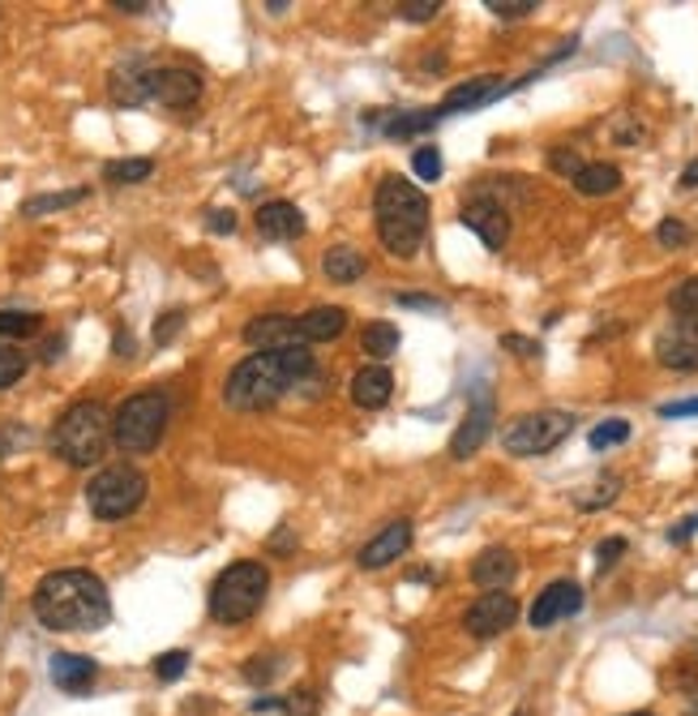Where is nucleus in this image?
<instances>
[{"label":"nucleus","mask_w":698,"mask_h":716,"mask_svg":"<svg viewBox=\"0 0 698 716\" xmlns=\"http://www.w3.org/2000/svg\"><path fill=\"white\" fill-rule=\"evenodd\" d=\"M266 592H270L266 562L240 558L227 571H219L215 584H211V601H206L211 605V618L223 622V626H240V622H249L266 605Z\"/></svg>","instance_id":"obj_5"},{"label":"nucleus","mask_w":698,"mask_h":716,"mask_svg":"<svg viewBox=\"0 0 698 716\" xmlns=\"http://www.w3.org/2000/svg\"><path fill=\"white\" fill-rule=\"evenodd\" d=\"M112 442V417L99 399H78L61 412V421L52 425V451L73 463V468H91L107 456Z\"/></svg>","instance_id":"obj_4"},{"label":"nucleus","mask_w":698,"mask_h":716,"mask_svg":"<svg viewBox=\"0 0 698 716\" xmlns=\"http://www.w3.org/2000/svg\"><path fill=\"white\" fill-rule=\"evenodd\" d=\"M185 669H189V652L185 648H172V652H160V656H155V678H160V683H176Z\"/></svg>","instance_id":"obj_35"},{"label":"nucleus","mask_w":698,"mask_h":716,"mask_svg":"<svg viewBox=\"0 0 698 716\" xmlns=\"http://www.w3.org/2000/svg\"><path fill=\"white\" fill-rule=\"evenodd\" d=\"M548 163H553V172H562V176H578V167H583V160H578V151H571V146H553L548 151Z\"/></svg>","instance_id":"obj_42"},{"label":"nucleus","mask_w":698,"mask_h":716,"mask_svg":"<svg viewBox=\"0 0 698 716\" xmlns=\"http://www.w3.org/2000/svg\"><path fill=\"white\" fill-rule=\"evenodd\" d=\"M489 433H493V395L476 391L472 408H468V417H463V425H459V429H454V438H450V456L472 459L480 447L489 442Z\"/></svg>","instance_id":"obj_14"},{"label":"nucleus","mask_w":698,"mask_h":716,"mask_svg":"<svg viewBox=\"0 0 698 716\" xmlns=\"http://www.w3.org/2000/svg\"><path fill=\"white\" fill-rule=\"evenodd\" d=\"M296 330H300V344H330L348 330V309L343 305H314L309 314L296 318Z\"/></svg>","instance_id":"obj_22"},{"label":"nucleus","mask_w":698,"mask_h":716,"mask_svg":"<svg viewBox=\"0 0 698 716\" xmlns=\"http://www.w3.org/2000/svg\"><path fill=\"white\" fill-rule=\"evenodd\" d=\"M617 489H622L617 477H601L587 493H578V507H583V511H601V507H608V502L617 498Z\"/></svg>","instance_id":"obj_34"},{"label":"nucleus","mask_w":698,"mask_h":716,"mask_svg":"<svg viewBox=\"0 0 698 716\" xmlns=\"http://www.w3.org/2000/svg\"><path fill=\"white\" fill-rule=\"evenodd\" d=\"M514 575H519V558L502 550V545H493V550H484V554L472 562V580H476L484 592H506V584H514Z\"/></svg>","instance_id":"obj_23"},{"label":"nucleus","mask_w":698,"mask_h":716,"mask_svg":"<svg viewBox=\"0 0 698 716\" xmlns=\"http://www.w3.org/2000/svg\"><path fill=\"white\" fill-rule=\"evenodd\" d=\"M656 357H660L665 369L695 374L698 369V318H681V323H673L668 330H660Z\"/></svg>","instance_id":"obj_12"},{"label":"nucleus","mask_w":698,"mask_h":716,"mask_svg":"<svg viewBox=\"0 0 698 716\" xmlns=\"http://www.w3.org/2000/svg\"><path fill=\"white\" fill-rule=\"evenodd\" d=\"M112 9H121V13H146L151 4H142V0H112Z\"/></svg>","instance_id":"obj_52"},{"label":"nucleus","mask_w":698,"mask_h":716,"mask_svg":"<svg viewBox=\"0 0 698 716\" xmlns=\"http://www.w3.org/2000/svg\"><path fill=\"white\" fill-rule=\"evenodd\" d=\"M279 661H284V656H279V652H266V656H249V661H245V678H249V683H270V678H275V674H279V669H284V665H279Z\"/></svg>","instance_id":"obj_37"},{"label":"nucleus","mask_w":698,"mask_h":716,"mask_svg":"<svg viewBox=\"0 0 698 716\" xmlns=\"http://www.w3.org/2000/svg\"><path fill=\"white\" fill-rule=\"evenodd\" d=\"M151 73H155V65H151L146 57H129V61H121V65L112 69V78H107L112 103H121V108H142V103H151Z\"/></svg>","instance_id":"obj_15"},{"label":"nucleus","mask_w":698,"mask_h":716,"mask_svg":"<svg viewBox=\"0 0 698 716\" xmlns=\"http://www.w3.org/2000/svg\"><path fill=\"white\" fill-rule=\"evenodd\" d=\"M394 300H399V305H403V309H429V314H433V309H442V300H433V296H394Z\"/></svg>","instance_id":"obj_49"},{"label":"nucleus","mask_w":698,"mask_h":716,"mask_svg":"<svg viewBox=\"0 0 698 716\" xmlns=\"http://www.w3.org/2000/svg\"><path fill=\"white\" fill-rule=\"evenodd\" d=\"M86 197V190H64V194H39L22 202V215L34 219V215H48V211H64V206H78Z\"/></svg>","instance_id":"obj_30"},{"label":"nucleus","mask_w":698,"mask_h":716,"mask_svg":"<svg viewBox=\"0 0 698 716\" xmlns=\"http://www.w3.org/2000/svg\"><path fill=\"white\" fill-rule=\"evenodd\" d=\"M574 190L583 197L617 194L622 190V167H613V163H583L578 176H574Z\"/></svg>","instance_id":"obj_24"},{"label":"nucleus","mask_w":698,"mask_h":716,"mask_svg":"<svg viewBox=\"0 0 698 716\" xmlns=\"http://www.w3.org/2000/svg\"><path fill=\"white\" fill-rule=\"evenodd\" d=\"M43 330V318L31 309H0V339H31Z\"/></svg>","instance_id":"obj_28"},{"label":"nucleus","mask_w":698,"mask_h":716,"mask_svg":"<svg viewBox=\"0 0 698 716\" xmlns=\"http://www.w3.org/2000/svg\"><path fill=\"white\" fill-rule=\"evenodd\" d=\"M438 121H442L438 108H420V112H403V116L386 121V133H390V137H415V133L433 130Z\"/></svg>","instance_id":"obj_29"},{"label":"nucleus","mask_w":698,"mask_h":716,"mask_svg":"<svg viewBox=\"0 0 698 716\" xmlns=\"http://www.w3.org/2000/svg\"><path fill=\"white\" fill-rule=\"evenodd\" d=\"M578 610H583V587L574 584V580H557V584H548L544 592H540L527 618H532L536 631H548L553 622L574 618Z\"/></svg>","instance_id":"obj_16"},{"label":"nucleus","mask_w":698,"mask_h":716,"mask_svg":"<svg viewBox=\"0 0 698 716\" xmlns=\"http://www.w3.org/2000/svg\"><path fill=\"white\" fill-rule=\"evenodd\" d=\"M574 429V417L571 412H557V408H544V412H527L519 421L506 425L502 433V447L510 456H548L553 447H562L571 438Z\"/></svg>","instance_id":"obj_8"},{"label":"nucleus","mask_w":698,"mask_h":716,"mask_svg":"<svg viewBox=\"0 0 698 716\" xmlns=\"http://www.w3.org/2000/svg\"><path fill=\"white\" fill-rule=\"evenodd\" d=\"M695 532H698V515H690V520H681V523H673V528H668V541H673V545H686Z\"/></svg>","instance_id":"obj_48"},{"label":"nucleus","mask_w":698,"mask_h":716,"mask_svg":"<svg viewBox=\"0 0 698 716\" xmlns=\"http://www.w3.org/2000/svg\"><path fill=\"white\" fill-rule=\"evenodd\" d=\"M373 215H378L381 245L394 258H415V249L424 245V232H429V197L403 176H381Z\"/></svg>","instance_id":"obj_3"},{"label":"nucleus","mask_w":698,"mask_h":716,"mask_svg":"<svg viewBox=\"0 0 698 716\" xmlns=\"http://www.w3.org/2000/svg\"><path fill=\"white\" fill-rule=\"evenodd\" d=\"M146 477L133 468V463H112V468H103L91 477V485H86V507H91V515L95 520H125L133 515L142 502H146Z\"/></svg>","instance_id":"obj_7"},{"label":"nucleus","mask_w":698,"mask_h":716,"mask_svg":"<svg viewBox=\"0 0 698 716\" xmlns=\"http://www.w3.org/2000/svg\"><path fill=\"white\" fill-rule=\"evenodd\" d=\"M314 369H318V360L305 344H291L279 352H257V357H245L232 369L223 399L236 412H261V408L279 403L287 391H296Z\"/></svg>","instance_id":"obj_2"},{"label":"nucleus","mask_w":698,"mask_h":716,"mask_svg":"<svg viewBox=\"0 0 698 716\" xmlns=\"http://www.w3.org/2000/svg\"><path fill=\"white\" fill-rule=\"evenodd\" d=\"M61 348H64V339H52V344L43 348V360H57V357H61Z\"/></svg>","instance_id":"obj_54"},{"label":"nucleus","mask_w":698,"mask_h":716,"mask_svg":"<svg viewBox=\"0 0 698 716\" xmlns=\"http://www.w3.org/2000/svg\"><path fill=\"white\" fill-rule=\"evenodd\" d=\"M181 326H185V314H181V309L163 314L160 323H155V344H172V339L181 335Z\"/></svg>","instance_id":"obj_44"},{"label":"nucleus","mask_w":698,"mask_h":716,"mask_svg":"<svg viewBox=\"0 0 698 716\" xmlns=\"http://www.w3.org/2000/svg\"><path fill=\"white\" fill-rule=\"evenodd\" d=\"M506 95V86H502V78L497 73H480V78H472V82H463V86H454L450 95L438 103V116H454V112H472V108H480V103H489V99Z\"/></svg>","instance_id":"obj_20"},{"label":"nucleus","mask_w":698,"mask_h":716,"mask_svg":"<svg viewBox=\"0 0 698 716\" xmlns=\"http://www.w3.org/2000/svg\"><path fill=\"white\" fill-rule=\"evenodd\" d=\"M321 270H326V279H335V284H356V279L365 275V254L339 245V249H330V254L321 258Z\"/></svg>","instance_id":"obj_25"},{"label":"nucleus","mask_w":698,"mask_h":716,"mask_svg":"<svg viewBox=\"0 0 698 716\" xmlns=\"http://www.w3.org/2000/svg\"><path fill=\"white\" fill-rule=\"evenodd\" d=\"M318 708H321V704H318V695H314V691H296V695H284V708H279V713H287V716H314Z\"/></svg>","instance_id":"obj_41"},{"label":"nucleus","mask_w":698,"mask_h":716,"mask_svg":"<svg viewBox=\"0 0 698 716\" xmlns=\"http://www.w3.org/2000/svg\"><path fill=\"white\" fill-rule=\"evenodd\" d=\"M202 99V78L193 69H181V65H155L151 73V103H163L172 112H185Z\"/></svg>","instance_id":"obj_10"},{"label":"nucleus","mask_w":698,"mask_h":716,"mask_svg":"<svg viewBox=\"0 0 698 716\" xmlns=\"http://www.w3.org/2000/svg\"><path fill=\"white\" fill-rule=\"evenodd\" d=\"M394 13H399L403 22H433V18L442 13V0H403Z\"/></svg>","instance_id":"obj_38"},{"label":"nucleus","mask_w":698,"mask_h":716,"mask_svg":"<svg viewBox=\"0 0 698 716\" xmlns=\"http://www.w3.org/2000/svg\"><path fill=\"white\" fill-rule=\"evenodd\" d=\"M502 348L506 352H523V357H540L536 339H523V335H502Z\"/></svg>","instance_id":"obj_47"},{"label":"nucleus","mask_w":698,"mask_h":716,"mask_svg":"<svg viewBox=\"0 0 698 716\" xmlns=\"http://www.w3.org/2000/svg\"><path fill=\"white\" fill-rule=\"evenodd\" d=\"M668 309H673L677 318H698V275L695 279H686V284H677V288L668 293Z\"/></svg>","instance_id":"obj_33"},{"label":"nucleus","mask_w":698,"mask_h":716,"mask_svg":"<svg viewBox=\"0 0 698 716\" xmlns=\"http://www.w3.org/2000/svg\"><path fill=\"white\" fill-rule=\"evenodd\" d=\"M245 344L257 348V352H279V348H291V344H300L296 318H291V314H257L254 323L245 326Z\"/></svg>","instance_id":"obj_17"},{"label":"nucleus","mask_w":698,"mask_h":716,"mask_svg":"<svg viewBox=\"0 0 698 716\" xmlns=\"http://www.w3.org/2000/svg\"><path fill=\"white\" fill-rule=\"evenodd\" d=\"M656 241L665 245V249H681V245H690V228H686V219H660V228H656Z\"/></svg>","instance_id":"obj_39"},{"label":"nucleus","mask_w":698,"mask_h":716,"mask_svg":"<svg viewBox=\"0 0 698 716\" xmlns=\"http://www.w3.org/2000/svg\"><path fill=\"white\" fill-rule=\"evenodd\" d=\"M206 228L219 232V236H232L236 232V211H211L206 215Z\"/></svg>","instance_id":"obj_45"},{"label":"nucleus","mask_w":698,"mask_h":716,"mask_svg":"<svg viewBox=\"0 0 698 716\" xmlns=\"http://www.w3.org/2000/svg\"><path fill=\"white\" fill-rule=\"evenodd\" d=\"M489 13H497L502 22H514V18L536 13V0H489Z\"/></svg>","instance_id":"obj_40"},{"label":"nucleus","mask_w":698,"mask_h":716,"mask_svg":"<svg viewBox=\"0 0 698 716\" xmlns=\"http://www.w3.org/2000/svg\"><path fill=\"white\" fill-rule=\"evenodd\" d=\"M27 369H31L27 352H18L13 344H0V391H9L13 382H22V378H27Z\"/></svg>","instance_id":"obj_32"},{"label":"nucleus","mask_w":698,"mask_h":716,"mask_svg":"<svg viewBox=\"0 0 698 716\" xmlns=\"http://www.w3.org/2000/svg\"><path fill=\"white\" fill-rule=\"evenodd\" d=\"M514 716H527V708H519V713H514Z\"/></svg>","instance_id":"obj_55"},{"label":"nucleus","mask_w":698,"mask_h":716,"mask_svg":"<svg viewBox=\"0 0 698 716\" xmlns=\"http://www.w3.org/2000/svg\"><path fill=\"white\" fill-rule=\"evenodd\" d=\"M390 395H394V378H390L386 365H365V369L351 374V403L356 408L378 412V408L390 403Z\"/></svg>","instance_id":"obj_19"},{"label":"nucleus","mask_w":698,"mask_h":716,"mask_svg":"<svg viewBox=\"0 0 698 716\" xmlns=\"http://www.w3.org/2000/svg\"><path fill=\"white\" fill-rule=\"evenodd\" d=\"M626 554V541L622 536H608V541H601V550H596V571H613L617 566V558Z\"/></svg>","instance_id":"obj_43"},{"label":"nucleus","mask_w":698,"mask_h":716,"mask_svg":"<svg viewBox=\"0 0 698 716\" xmlns=\"http://www.w3.org/2000/svg\"><path fill=\"white\" fill-rule=\"evenodd\" d=\"M463 228H472L489 245V249H502L510 241V211L497 202V197H489V194H480V197H472L468 206H463Z\"/></svg>","instance_id":"obj_11"},{"label":"nucleus","mask_w":698,"mask_h":716,"mask_svg":"<svg viewBox=\"0 0 698 716\" xmlns=\"http://www.w3.org/2000/svg\"><path fill=\"white\" fill-rule=\"evenodd\" d=\"M587 442H592V451H608V447H622V442H630V421H622V417H613V421H601L592 433H587Z\"/></svg>","instance_id":"obj_31"},{"label":"nucleus","mask_w":698,"mask_h":716,"mask_svg":"<svg viewBox=\"0 0 698 716\" xmlns=\"http://www.w3.org/2000/svg\"><path fill=\"white\" fill-rule=\"evenodd\" d=\"M681 190H698V160L686 163V172H681V181H677Z\"/></svg>","instance_id":"obj_51"},{"label":"nucleus","mask_w":698,"mask_h":716,"mask_svg":"<svg viewBox=\"0 0 698 716\" xmlns=\"http://www.w3.org/2000/svg\"><path fill=\"white\" fill-rule=\"evenodd\" d=\"M48 674H52V686L64 695H86L99 678V665L91 656H78V652H57L48 661Z\"/></svg>","instance_id":"obj_18"},{"label":"nucleus","mask_w":698,"mask_h":716,"mask_svg":"<svg viewBox=\"0 0 698 716\" xmlns=\"http://www.w3.org/2000/svg\"><path fill=\"white\" fill-rule=\"evenodd\" d=\"M408 550H412V520H394V523H386L373 541L360 545L356 566H360V571H381V566L399 562Z\"/></svg>","instance_id":"obj_13"},{"label":"nucleus","mask_w":698,"mask_h":716,"mask_svg":"<svg viewBox=\"0 0 698 716\" xmlns=\"http://www.w3.org/2000/svg\"><path fill=\"white\" fill-rule=\"evenodd\" d=\"M660 417H665V421H677V417H698V395H695V399H677V403H665V408H660Z\"/></svg>","instance_id":"obj_46"},{"label":"nucleus","mask_w":698,"mask_h":716,"mask_svg":"<svg viewBox=\"0 0 698 716\" xmlns=\"http://www.w3.org/2000/svg\"><path fill=\"white\" fill-rule=\"evenodd\" d=\"M116 352H121V357H133V335H129V330H116Z\"/></svg>","instance_id":"obj_53"},{"label":"nucleus","mask_w":698,"mask_h":716,"mask_svg":"<svg viewBox=\"0 0 698 716\" xmlns=\"http://www.w3.org/2000/svg\"><path fill=\"white\" fill-rule=\"evenodd\" d=\"M151 172H155V160L103 163V181H107V185H142V181H151Z\"/></svg>","instance_id":"obj_27"},{"label":"nucleus","mask_w":698,"mask_h":716,"mask_svg":"<svg viewBox=\"0 0 698 716\" xmlns=\"http://www.w3.org/2000/svg\"><path fill=\"white\" fill-rule=\"evenodd\" d=\"M412 167H415V176H420V181H429V185H433V181L442 176V151H438V146H429V142H424V146H415Z\"/></svg>","instance_id":"obj_36"},{"label":"nucleus","mask_w":698,"mask_h":716,"mask_svg":"<svg viewBox=\"0 0 698 716\" xmlns=\"http://www.w3.org/2000/svg\"><path fill=\"white\" fill-rule=\"evenodd\" d=\"M34 618L43 622V631H61V635H86L112 622V596L107 584L95 571H52L43 575L31 592Z\"/></svg>","instance_id":"obj_1"},{"label":"nucleus","mask_w":698,"mask_h":716,"mask_svg":"<svg viewBox=\"0 0 698 716\" xmlns=\"http://www.w3.org/2000/svg\"><path fill=\"white\" fill-rule=\"evenodd\" d=\"M249 708H254V713H279V708H284V699H275V695H261V699H254Z\"/></svg>","instance_id":"obj_50"},{"label":"nucleus","mask_w":698,"mask_h":716,"mask_svg":"<svg viewBox=\"0 0 698 716\" xmlns=\"http://www.w3.org/2000/svg\"><path fill=\"white\" fill-rule=\"evenodd\" d=\"M167 417H172V408H167V395L163 391L129 395L125 403L116 408V417H112V442L121 451H129V456H146V451H155L163 442Z\"/></svg>","instance_id":"obj_6"},{"label":"nucleus","mask_w":698,"mask_h":716,"mask_svg":"<svg viewBox=\"0 0 698 716\" xmlns=\"http://www.w3.org/2000/svg\"><path fill=\"white\" fill-rule=\"evenodd\" d=\"M360 352L373 360H386L399 352V326L394 323H369L365 326V339H360Z\"/></svg>","instance_id":"obj_26"},{"label":"nucleus","mask_w":698,"mask_h":716,"mask_svg":"<svg viewBox=\"0 0 698 716\" xmlns=\"http://www.w3.org/2000/svg\"><path fill=\"white\" fill-rule=\"evenodd\" d=\"M630 716H651V713H630Z\"/></svg>","instance_id":"obj_56"},{"label":"nucleus","mask_w":698,"mask_h":716,"mask_svg":"<svg viewBox=\"0 0 698 716\" xmlns=\"http://www.w3.org/2000/svg\"><path fill=\"white\" fill-rule=\"evenodd\" d=\"M514 622H519V601L510 592H484V596H476L468 605V614H463L468 635H476V640H497Z\"/></svg>","instance_id":"obj_9"},{"label":"nucleus","mask_w":698,"mask_h":716,"mask_svg":"<svg viewBox=\"0 0 698 716\" xmlns=\"http://www.w3.org/2000/svg\"><path fill=\"white\" fill-rule=\"evenodd\" d=\"M254 224L266 241H296V236H305V215H300L296 202H266V206H257Z\"/></svg>","instance_id":"obj_21"}]
</instances>
